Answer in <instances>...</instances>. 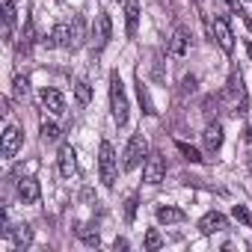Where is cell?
<instances>
[{
  "instance_id": "cell-12",
  "label": "cell",
  "mask_w": 252,
  "mask_h": 252,
  "mask_svg": "<svg viewBox=\"0 0 252 252\" xmlns=\"http://www.w3.org/2000/svg\"><path fill=\"white\" fill-rule=\"evenodd\" d=\"M39 196H42V187H39V181H36L33 175H27V178H21V181H18V199H21L24 205L39 202Z\"/></svg>"
},
{
  "instance_id": "cell-3",
  "label": "cell",
  "mask_w": 252,
  "mask_h": 252,
  "mask_svg": "<svg viewBox=\"0 0 252 252\" xmlns=\"http://www.w3.org/2000/svg\"><path fill=\"white\" fill-rule=\"evenodd\" d=\"M146 155H149V140H146L143 134H134V137L128 140V146H125V152H122V169H125V172L137 169Z\"/></svg>"
},
{
  "instance_id": "cell-13",
  "label": "cell",
  "mask_w": 252,
  "mask_h": 252,
  "mask_svg": "<svg viewBox=\"0 0 252 252\" xmlns=\"http://www.w3.org/2000/svg\"><path fill=\"white\" fill-rule=\"evenodd\" d=\"M225 228H228V220L220 211H211V214H205L199 220V231L202 234H217V231H225Z\"/></svg>"
},
{
  "instance_id": "cell-32",
  "label": "cell",
  "mask_w": 252,
  "mask_h": 252,
  "mask_svg": "<svg viewBox=\"0 0 252 252\" xmlns=\"http://www.w3.org/2000/svg\"><path fill=\"white\" fill-rule=\"evenodd\" d=\"M225 3H228V9H231V12H234V15H237V12H240V9H243V6H240V3H237V0H225Z\"/></svg>"
},
{
  "instance_id": "cell-7",
  "label": "cell",
  "mask_w": 252,
  "mask_h": 252,
  "mask_svg": "<svg viewBox=\"0 0 252 252\" xmlns=\"http://www.w3.org/2000/svg\"><path fill=\"white\" fill-rule=\"evenodd\" d=\"M166 178V163H163V158L160 155H149L146 158V163H143V181L146 184H160Z\"/></svg>"
},
{
  "instance_id": "cell-33",
  "label": "cell",
  "mask_w": 252,
  "mask_h": 252,
  "mask_svg": "<svg viewBox=\"0 0 252 252\" xmlns=\"http://www.w3.org/2000/svg\"><path fill=\"white\" fill-rule=\"evenodd\" d=\"M243 140H246V143H249V146H252V122H249V125H246V131H243Z\"/></svg>"
},
{
  "instance_id": "cell-19",
  "label": "cell",
  "mask_w": 252,
  "mask_h": 252,
  "mask_svg": "<svg viewBox=\"0 0 252 252\" xmlns=\"http://www.w3.org/2000/svg\"><path fill=\"white\" fill-rule=\"evenodd\" d=\"M83 42H86V18L74 15L71 18V51H77Z\"/></svg>"
},
{
  "instance_id": "cell-1",
  "label": "cell",
  "mask_w": 252,
  "mask_h": 252,
  "mask_svg": "<svg viewBox=\"0 0 252 252\" xmlns=\"http://www.w3.org/2000/svg\"><path fill=\"white\" fill-rule=\"evenodd\" d=\"M110 110H113V122L119 128L128 125V95H125V86H122V77L119 71H110Z\"/></svg>"
},
{
  "instance_id": "cell-30",
  "label": "cell",
  "mask_w": 252,
  "mask_h": 252,
  "mask_svg": "<svg viewBox=\"0 0 252 252\" xmlns=\"http://www.w3.org/2000/svg\"><path fill=\"white\" fill-rule=\"evenodd\" d=\"M27 92H30V80L27 77H15V98H27Z\"/></svg>"
},
{
  "instance_id": "cell-18",
  "label": "cell",
  "mask_w": 252,
  "mask_h": 252,
  "mask_svg": "<svg viewBox=\"0 0 252 252\" xmlns=\"http://www.w3.org/2000/svg\"><path fill=\"white\" fill-rule=\"evenodd\" d=\"M187 51H190V33H187L184 27H178V30H175V36H172L169 54H172V57H184Z\"/></svg>"
},
{
  "instance_id": "cell-22",
  "label": "cell",
  "mask_w": 252,
  "mask_h": 252,
  "mask_svg": "<svg viewBox=\"0 0 252 252\" xmlns=\"http://www.w3.org/2000/svg\"><path fill=\"white\" fill-rule=\"evenodd\" d=\"M77 237H80L86 246H98V243H101V234H98V228H95L92 222H83V225H77Z\"/></svg>"
},
{
  "instance_id": "cell-11",
  "label": "cell",
  "mask_w": 252,
  "mask_h": 252,
  "mask_svg": "<svg viewBox=\"0 0 252 252\" xmlns=\"http://www.w3.org/2000/svg\"><path fill=\"white\" fill-rule=\"evenodd\" d=\"M57 163H60V175L63 178H71L77 172V155L71 146H60V155H57Z\"/></svg>"
},
{
  "instance_id": "cell-29",
  "label": "cell",
  "mask_w": 252,
  "mask_h": 252,
  "mask_svg": "<svg viewBox=\"0 0 252 252\" xmlns=\"http://www.w3.org/2000/svg\"><path fill=\"white\" fill-rule=\"evenodd\" d=\"M137 205H140V196H137V193L128 196V202H125V222H134V217H137Z\"/></svg>"
},
{
  "instance_id": "cell-31",
  "label": "cell",
  "mask_w": 252,
  "mask_h": 252,
  "mask_svg": "<svg viewBox=\"0 0 252 252\" xmlns=\"http://www.w3.org/2000/svg\"><path fill=\"white\" fill-rule=\"evenodd\" d=\"M128 246H131V243L125 240V237H116V243H113V249H116V252H119V249H128Z\"/></svg>"
},
{
  "instance_id": "cell-24",
  "label": "cell",
  "mask_w": 252,
  "mask_h": 252,
  "mask_svg": "<svg viewBox=\"0 0 252 252\" xmlns=\"http://www.w3.org/2000/svg\"><path fill=\"white\" fill-rule=\"evenodd\" d=\"M74 98H77L80 107H86V104L92 101V86H89L86 80H77V83H74Z\"/></svg>"
},
{
  "instance_id": "cell-21",
  "label": "cell",
  "mask_w": 252,
  "mask_h": 252,
  "mask_svg": "<svg viewBox=\"0 0 252 252\" xmlns=\"http://www.w3.org/2000/svg\"><path fill=\"white\" fill-rule=\"evenodd\" d=\"M33 42H36V30H33V21H24V27H21V42H18V54H30Z\"/></svg>"
},
{
  "instance_id": "cell-4",
  "label": "cell",
  "mask_w": 252,
  "mask_h": 252,
  "mask_svg": "<svg viewBox=\"0 0 252 252\" xmlns=\"http://www.w3.org/2000/svg\"><path fill=\"white\" fill-rule=\"evenodd\" d=\"M98 172H101V184L104 187H113L116 178H119V158L113 152L110 143H101V152H98Z\"/></svg>"
},
{
  "instance_id": "cell-27",
  "label": "cell",
  "mask_w": 252,
  "mask_h": 252,
  "mask_svg": "<svg viewBox=\"0 0 252 252\" xmlns=\"http://www.w3.org/2000/svg\"><path fill=\"white\" fill-rule=\"evenodd\" d=\"M143 246H146L149 252H155V249H160V246H163V237H160V231H158V228H152V231H146V240H143Z\"/></svg>"
},
{
  "instance_id": "cell-26",
  "label": "cell",
  "mask_w": 252,
  "mask_h": 252,
  "mask_svg": "<svg viewBox=\"0 0 252 252\" xmlns=\"http://www.w3.org/2000/svg\"><path fill=\"white\" fill-rule=\"evenodd\" d=\"M175 149L184 155V160H190V163H202L205 158H202V152L199 149H193V146H187V143H175Z\"/></svg>"
},
{
  "instance_id": "cell-5",
  "label": "cell",
  "mask_w": 252,
  "mask_h": 252,
  "mask_svg": "<svg viewBox=\"0 0 252 252\" xmlns=\"http://www.w3.org/2000/svg\"><path fill=\"white\" fill-rule=\"evenodd\" d=\"M110 36H113V18H110V12H104V9H101V12H95L92 33H89V39H92V48H95V51L107 48Z\"/></svg>"
},
{
  "instance_id": "cell-16",
  "label": "cell",
  "mask_w": 252,
  "mask_h": 252,
  "mask_svg": "<svg viewBox=\"0 0 252 252\" xmlns=\"http://www.w3.org/2000/svg\"><path fill=\"white\" fill-rule=\"evenodd\" d=\"M137 24H140V3L128 0L125 3V33H128V39L137 36Z\"/></svg>"
},
{
  "instance_id": "cell-2",
  "label": "cell",
  "mask_w": 252,
  "mask_h": 252,
  "mask_svg": "<svg viewBox=\"0 0 252 252\" xmlns=\"http://www.w3.org/2000/svg\"><path fill=\"white\" fill-rule=\"evenodd\" d=\"M225 98H228V110H231L234 116H243V113L249 110V95H246V86H243L240 71H231V74H228Z\"/></svg>"
},
{
  "instance_id": "cell-28",
  "label": "cell",
  "mask_w": 252,
  "mask_h": 252,
  "mask_svg": "<svg viewBox=\"0 0 252 252\" xmlns=\"http://www.w3.org/2000/svg\"><path fill=\"white\" fill-rule=\"evenodd\" d=\"M231 217H234L237 222H243L246 228H252V214L246 211V205H234V208H231Z\"/></svg>"
},
{
  "instance_id": "cell-6",
  "label": "cell",
  "mask_w": 252,
  "mask_h": 252,
  "mask_svg": "<svg viewBox=\"0 0 252 252\" xmlns=\"http://www.w3.org/2000/svg\"><path fill=\"white\" fill-rule=\"evenodd\" d=\"M208 33H211V39H217V45L222 48V54H231L234 51V36H231V27H228V21L222 15H217L208 24Z\"/></svg>"
},
{
  "instance_id": "cell-25",
  "label": "cell",
  "mask_w": 252,
  "mask_h": 252,
  "mask_svg": "<svg viewBox=\"0 0 252 252\" xmlns=\"http://www.w3.org/2000/svg\"><path fill=\"white\" fill-rule=\"evenodd\" d=\"M39 134H42V140H45V143H57V140H60V128H57L54 122H48V119H42Z\"/></svg>"
},
{
  "instance_id": "cell-14",
  "label": "cell",
  "mask_w": 252,
  "mask_h": 252,
  "mask_svg": "<svg viewBox=\"0 0 252 252\" xmlns=\"http://www.w3.org/2000/svg\"><path fill=\"white\" fill-rule=\"evenodd\" d=\"M202 143H205L208 152H220V146H222V125H220V122H208V125H205Z\"/></svg>"
},
{
  "instance_id": "cell-15",
  "label": "cell",
  "mask_w": 252,
  "mask_h": 252,
  "mask_svg": "<svg viewBox=\"0 0 252 252\" xmlns=\"http://www.w3.org/2000/svg\"><path fill=\"white\" fill-rule=\"evenodd\" d=\"M155 217H158L160 225H175V222H184V220H187V214H184L181 208H175V205H160V208L155 211Z\"/></svg>"
},
{
  "instance_id": "cell-34",
  "label": "cell",
  "mask_w": 252,
  "mask_h": 252,
  "mask_svg": "<svg viewBox=\"0 0 252 252\" xmlns=\"http://www.w3.org/2000/svg\"><path fill=\"white\" fill-rule=\"evenodd\" d=\"M249 172H252V155H249Z\"/></svg>"
},
{
  "instance_id": "cell-23",
  "label": "cell",
  "mask_w": 252,
  "mask_h": 252,
  "mask_svg": "<svg viewBox=\"0 0 252 252\" xmlns=\"http://www.w3.org/2000/svg\"><path fill=\"white\" fill-rule=\"evenodd\" d=\"M3 234H6V237H15V246H30V240H33V231H30V225L3 228Z\"/></svg>"
},
{
  "instance_id": "cell-8",
  "label": "cell",
  "mask_w": 252,
  "mask_h": 252,
  "mask_svg": "<svg viewBox=\"0 0 252 252\" xmlns=\"http://www.w3.org/2000/svg\"><path fill=\"white\" fill-rule=\"evenodd\" d=\"M42 45L51 48H71V24H57L48 36H42Z\"/></svg>"
},
{
  "instance_id": "cell-20",
  "label": "cell",
  "mask_w": 252,
  "mask_h": 252,
  "mask_svg": "<svg viewBox=\"0 0 252 252\" xmlns=\"http://www.w3.org/2000/svg\"><path fill=\"white\" fill-rule=\"evenodd\" d=\"M137 98H140V107H143V113H146V116H158V110H155V101H152V95H149V86L143 83V77H137Z\"/></svg>"
},
{
  "instance_id": "cell-9",
  "label": "cell",
  "mask_w": 252,
  "mask_h": 252,
  "mask_svg": "<svg viewBox=\"0 0 252 252\" xmlns=\"http://www.w3.org/2000/svg\"><path fill=\"white\" fill-rule=\"evenodd\" d=\"M21 143H24V134L15 128V125H6V131H3V146H0V155H3L6 160H9V158H15V155H18V149H21Z\"/></svg>"
},
{
  "instance_id": "cell-10",
  "label": "cell",
  "mask_w": 252,
  "mask_h": 252,
  "mask_svg": "<svg viewBox=\"0 0 252 252\" xmlns=\"http://www.w3.org/2000/svg\"><path fill=\"white\" fill-rule=\"evenodd\" d=\"M42 104H45V110H51L54 116H63V113H65V98H63V92L54 89V86H45V89H42Z\"/></svg>"
},
{
  "instance_id": "cell-35",
  "label": "cell",
  "mask_w": 252,
  "mask_h": 252,
  "mask_svg": "<svg viewBox=\"0 0 252 252\" xmlns=\"http://www.w3.org/2000/svg\"><path fill=\"white\" fill-rule=\"evenodd\" d=\"M196 3H202V0H196Z\"/></svg>"
},
{
  "instance_id": "cell-17",
  "label": "cell",
  "mask_w": 252,
  "mask_h": 252,
  "mask_svg": "<svg viewBox=\"0 0 252 252\" xmlns=\"http://www.w3.org/2000/svg\"><path fill=\"white\" fill-rule=\"evenodd\" d=\"M15 36V0H3V42Z\"/></svg>"
}]
</instances>
